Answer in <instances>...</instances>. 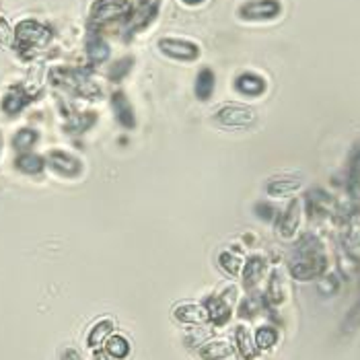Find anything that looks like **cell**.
Wrapping results in <instances>:
<instances>
[{"instance_id": "obj_1", "label": "cell", "mask_w": 360, "mask_h": 360, "mask_svg": "<svg viewBox=\"0 0 360 360\" xmlns=\"http://www.w3.org/2000/svg\"><path fill=\"white\" fill-rule=\"evenodd\" d=\"M328 270V257L321 241L315 235H305L295 245L290 259V276L299 282L321 278Z\"/></svg>"}, {"instance_id": "obj_2", "label": "cell", "mask_w": 360, "mask_h": 360, "mask_svg": "<svg viewBox=\"0 0 360 360\" xmlns=\"http://www.w3.org/2000/svg\"><path fill=\"white\" fill-rule=\"evenodd\" d=\"M159 8H161V0H139L136 4H130V11L124 17L126 39L139 35L140 31L148 27L157 19Z\"/></svg>"}, {"instance_id": "obj_3", "label": "cell", "mask_w": 360, "mask_h": 360, "mask_svg": "<svg viewBox=\"0 0 360 360\" xmlns=\"http://www.w3.org/2000/svg\"><path fill=\"white\" fill-rule=\"evenodd\" d=\"M214 124L229 130H245L251 128L257 122V113L248 105H237V103H226L214 111Z\"/></svg>"}, {"instance_id": "obj_4", "label": "cell", "mask_w": 360, "mask_h": 360, "mask_svg": "<svg viewBox=\"0 0 360 360\" xmlns=\"http://www.w3.org/2000/svg\"><path fill=\"white\" fill-rule=\"evenodd\" d=\"M159 52L175 62H195L202 50L195 41L190 39H181V37H161L157 41Z\"/></svg>"}, {"instance_id": "obj_5", "label": "cell", "mask_w": 360, "mask_h": 360, "mask_svg": "<svg viewBox=\"0 0 360 360\" xmlns=\"http://www.w3.org/2000/svg\"><path fill=\"white\" fill-rule=\"evenodd\" d=\"M239 19L243 21H274L282 15L280 0H245L237 8Z\"/></svg>"}, {"instance_id": "obj_6", "label": "cell", "mask_w": 360, "mask_h": 360, "mask_svg": "<svg viewBox=\"0 0 360 360\" xmlns=\"http://www.w3.org/2000/svg\"><path fill=\"white\" fill-rule=\"evenodd\" d=\"M235 297H237V288L235 286H229L226 290H222V295L206 297L204 309L208 313V321H212L214 326H224L231 319Z\"/></svg>"}, {"instance_id": "obj_7", "label": "cell", "mask_w": 360, "mask_h": 360, "mask_svg": "<svg viewBox=\"0 0 360 360\" xmlns=\"http://www.w3.org/2000/svg\"><path fill=\"white\" fill-rule=\"evenodd\" d=\"M128 11H130L128 0H95L91 6V25L101 27L110 21L126 17Z\"/></svg>"}, {"instance_id": "obj_8", "label": "cell", "mask_w": 360, "mask_h": 360, "mask_svg": "<svg viewBox=\"0 0 360 360\" xmlns=\"http://www.w3.org/2000/svg\"><path fill=\"white\" fill-rule=\"evenodd\" d=\"M15 37H17V46L19 50H33L37 46H44L50 39V29L41 25L39 21H21L15 29Z\"/></svg>"}, {"instance_id": "obj_9", "label": "cell", "mask_w": 360, "mask_h": 360, "mask_svg": "<svg viewBox=\"0 0 360 360\" xmlns=\"http://www.w3.org/2000/svg\"><path fill=\"white\" fill-rule=\"evenodd\" d=\"M46 165L50 167L56 175L66 177V179H77V177L83 173V163H81V159H77L75 155H70V153H66V150H60V148H54V150L48 153Z\"/></svg>"}, {"instance_id": "obj_10", "label": "cell", "mask_w": 360, "mask_h": 360, "mask_svg": "<svg viewBox=\"0 0 360 360\" xmlns=\"http://www.w3.org/2000/svg\"><path fill=\"white\" fill-rule=\"evenodd\" d=\"M299 224H301V202H299V200H292V202L286 206L284 212H278V235L284 237V239H290V237H295V233L299 231Z\"/></svg>"}, {"instance_id": "obj_11", "label": "cell", "mask_w": 360, "mask_h": 360, "mask_svg": "<svg viewBox=\"0 0 360 360\" xmlns=\"http://www.w3.org/2000/svg\"><path fill=\"white\" fill-rule=\"evenodd\" d=\"M111 110H113V115L117 120V124L126 130H134L136 128V111L132 108L130 99L126 93L122 91H115L111 95Z\"/></svg>"}, {"instance_id": "obj_12", "label": "cell", "mask_w": 360, "mask_h": 360, "mask_svg": "<svg viewBox=\"0 0 360 360\" xmlns=\"http://www.w3.org/2000/svg\"><path fill=\"white\" fill-rule=\"evenodd\" d=\"M268 89V83L262 75L255 72H241L235 77V91L243 97H259Z\"/></svg>"}, {"instance_id": "obj_13", "label": "cell", "mask_w": 360, "mask_h": 360, "mask_svg": "<svg viewBox=\"0 0 360 360\" xmlns=\"http://www.w3.org/2000/svg\"><path fill=\"white\" fill-rule=\"evenodd\" d=\"M303 186V177L301 175H290V173H282L274 175L268 179L266 184V194L268 195H288L297 192Z\"/></svg>"}, {"instance_id": "obj_14", "label": "cell", "mask_w": 360, "mask_h": 360, "mask_svg": "<svg viewBox=\"0 0 360 360\" xmlns=\"http://www.w3.org/2000/svg\"><path fill=\"white\" fill-rule=\"evenodd\" d=\"M307 212L311 217H326V214H332L333 210V200L332 195L328 192H323L321 188H313L309 190L305 195Z\"/></svg>"}, {"instance_id": "obj_15", "label": "cell", "mask_w": 360, "mask_h": 360, "mask_svg": "<svg viewBox=\"0 0 360 360\" xmlns=\"http://www.w3.org/2000/svg\"><path fill=\"white\" fill-rule=\"evenodd\" d=\"M241 274H243V286L248 290L255 288L266 274V257L264 255H250L241 268Z\"/></svg>"}, {"instance_id": "obj_16", "label": "cell", "mask_w": 360, "mask_h": 360, "mask_svg": "<svg viewBox=\"0 0 360 360\" xmlns=\"http://www.w3.org/2000/svg\"><path fill=\"white\" fill-rule=\"evenodd\" d=\"M173 317L186 326H202L208 321V313L202 305H195V303H181L173 309Z\"/></svg>"}, {"instance_id": "obj_17", "label": "cell", "mask_w": 360, "mask_h": 360, "mask_svg": "<svg viewBox=\"0 0 360 360\" xmlns=\"http://www.w3.org/2000/svg\"><path fill=\"white\" fill-rule=\"evenodd\" d=\"M348 194L352 200L360 202V142L354 144L350 159H348Z\"/></svg>"}, {"instance_id": "obj_18", "label": "cell", "mask_w": 360, "mask_h": 360, "mask_svg": "<svg viewBox=\"0 0 360 360\" xmlns=\"http://www.w3.org/2000/svg\"><path fill=\"white\" fill-rule=\"evenodd\" d=\"M233 354V346L226 340H210L198 348V356L202 360H224Z\"/></svg>"}, {"instance_id": "obj_19", "label": "cell", "mask_w": 360, "mask_h": 360, "mask_svg": "<svg viewBox=\"0 0 360 360\" xmlns=\"http://www.w3.org/2000/svg\"><path fill=\"white\" fill-rule=\"evenodd\" d=\"M214 86H217L214 70H212V68H208V66L200 68V72H198V77H195V83H194L195 99H200V101H208V99L212 97V93H214Z\"/></svg>"}, {"instance_id": "obj_20", "label": "cell", "mask_w": 360, "mask_h": 360, "mask_svg": "<svg viewBox=\"0 0 360 360\" xmlns=\"http://www.w3.org/2000/svg\"><path fill=\"white\" fill-rule=\"evenodd\" d=\"M29 101H31V97L25 93V89L13 86V89L4 95V99H2V111H4L6 115L13 117V115H17L19 111L25 110V105H27Z\"/></svg>"}, {"instance_id": "obj_21", "label": "cell", "mask_w": 360, "mask_h": 360, "mask_svg": "<svg viewBox=\"0 0 360 360\" xmlns=\"http://www.w3.org/2000/svg\"><path fill=\"white\" fill-rule=\"evenodd\" d=\"M111 332H113V321L111 319H99L86 333V346L91 350H99L108 342Z\"/></svg>"}, {"instance_id": "obj_22", "label": "cell", "mask_w": 360, "mask_h": 360, "mask_svg": "<svg viewBox=\"0 0 360 360\" xmlns=\"http://www.w3.org/2000/svg\"><path fill=\"white\" fill-rule=\"evenodd\" d=\"M235 346H237V352H239V356L243 360H255L257 352H259L255 348V342L251 340V335L245 326L235 328Z\"/></svg>"}, {"instance_id": "obj_23", "label": "cell", "mask_w": 360, "mask_h": 360, "mask_svg": "<svg viewBox=\"0 0 360 360\" xmlns=\"http://www.w3.org/2000/svg\"><path fill=\"white\" fill-rule=\"evenodd\" d=\"M110 44L103 37L91 35L86 39V56H89V62L91 64H103L110 58Z\"/></svg>"}, {"instance_id": "obj_24", "label": "cell", "mask_w": 360, "mask_h": 360, "mask_svg": "<svg viewBox=\"0 0 360 360\" xmlns=\"http://www.w3.org/2000/svg\"><path fill=\"white\" fill-rule=\"evenodd\" d=\"M266 299H268L272 305H280V303H284V299H286V284H284V278L280 274V270H274V272L270 274L268 288H266Z\"/></svg>"}, {"instance_id": "obj_25", "label": "cell", "mask_w": 360, "mask_h": 360, "mask_svg": "<svg viewBox=\"0 0 360 360\" xmlns=\"http://www.w3.org/2000/svg\"><path fill=\"white\" fill-rule=\"evenodd\" d=\"M15 167H17L21 173H25V175H37V173L44 171L46 159L39 157V155H35V153H23V155H19V157L15 159Z\"/></svg>"}, {"instance_id": "obj_26", "label": "cell", "mask_w": 360, "mask_h": 360, "mask_svg": "<svg viewBox=\"0 0 360 360\" xmlns=\"http://www.w3.org/2000/svg\"><path fill=\"white\" fill-rule=\"evenodd\" d=\"M103 348H105V354L115 360H124L130 354V342L124 335H120V333L110 335L108 342L103 344Z\"/></svg>"}, {"instance_id": "obj_27", "label": "cell", "mask_w": 360, "mask_h": 360, "mask_svg": "<svg viewBox=\"0 0 360 360\" xmlns=\"http://www.w3.org/2000/svg\"><path fill=\"white\" fill-rule=\"evenodd\" d=\"M344 248L346 253L356 255L360 251V217H352L344 229Z\"/></svg>"}, {"instance_id": "obj_28", "label": "cell", "mask_w": 360, "mask_h": 360, "mask_svg": "<svg viewBox=\"0 0 360 360\" xmlns=\"http://www.w3.org/2000/svg\"><path fill=\"white\" fill-rule=\"evenodd\" d=\"M253 342H255L257 350H272L278 344V330L270 328V326H262L255 330Z\"/></svg>"}, {"instance_id": "obj_29", "label": "cell", "mask_w": 360, "mask_h": 360, "mask_svg": "<svg viewBox=\"0 0 360 360\" xmlns=\"http://www.w3.org/2000/svg\"><path fill=\"white\" fill-rule=\"evenodd\" d=\"M217 262H219V268H221L222 272H226L229 276H239L241 274L243 264H241V257L237 253H233V251H221L219 257H217Z\"/></svg>"}, {"instance_id": "obj_30", "label": "cell", "mask_w": 360, "mask_h": 360, "mask_svg": "<svg viewBox=\"0 0 360 360\" xmlns=\"http://www.w3.org/2000/svg\"><path fill=\"white\" fill-rule=\"evenodd\" d=\"M37 140H39V134H37L35 130H31V128H21V130H17V134L13 136V148L25 153V150L33 148V146L37 144Z\"/></svg>"}, {"instance_id": "obj_31", "label": "cell", "mask_w": 360, "mask_h": 360, "mask_svg": "<svg viewBox=\"0 0 360 360\" xmlns=\"http://www.w3.org/2000/svg\"><path fill=\"white\" fill-rule=\"evenodd\" d=\"M340 286H342V282H340V276H335V274H326L317 280V292L323 299L335 297L340 292Z\"/></svg>"}, {"instance_id": "obj_32", "label": "cell", "mask_w": 360, "mask_h": 360, "mask_svg": "<svg viewBox=\"0 0 360 360\" xmlns=\"http://www.w3.org/2000/svg\"><path fill=\"white\" fill-rule=\"evenodd\" d=\"M132 66H134V56L120 58V60H117L113 66H110V81H113V83H120V81H124V79L130 75Z\"/></svg>"}, {"instance_id": "obj_33", "label": "cell", "mask_w": 360, "mask_h": 360, "mask_svg": "<svg viewBox=\"0 0 360 360\" xmlns=\"http://www.w3.org/2000/svg\"><path fill=\"white\" fill-rule=\"evenodd\" d=\"M95 122H97V115H95V113H83V115L72 117V120L66 124V130H68V132H77V134H81V132H84V130H89Z\"/></svg>"}, {"instance_id": "obj_34", "label": "cell", "mask_w": 360, "mask_h": 360, "mask_svg": "<svg viewBox=\"0 0 360 360\" xmlns=\"http://www.w3.org/2000/svg\"><path fill=\"white\" fill-rule=\"evenodd\" d=\"M253 210H255L257 219H262V221H266V222L276 221L278 210L272 206V204H270V202H257V204L253 206Z\"/></svg>"}, {"instance_id": "obj_35", "label": "cell", "mask_w": 360, "mask_h": 360, "mask_svg": "<svg viewBox=\"0 0 360 360\" xmlns=\"http://www.w3.org/2000/svg\"><path fill=\"white\" fill-rule=\"evenodd\" d=\"M360 326V301L356 305L350 309V313L346 315V319H344V326H342V330L346 333L354 332L356 328Z\"/></svg>"}, {"instance_id": "obj_36", "label": "cell", "mask_w": 360, "mask_h": 360, "mask_svg": "<svg viewBox=\"0 0 360 360\" xmlns=\"http://www.w3.org/2000/svg\"><path fill=\"white\" fill-rule=\"evenodd\" d=\"M257 309H259V305H257V301L255 299H245L243 303H241V309H239V315H243V317H253L255 313H257Z\"/></svg>"}, {"instance_id": "obj_37", "label": "cell", "mask_w": 360, "mask_h": 360, "mask_svg": "<svg viewBox=\"0 0 360 360\" xmlns=\"http://www.w3.org/2000/svg\"><path fill=\"white\" fill-rule=\"evenodd\" d=\"M60 360H83V359H81V354H79L75 348H66V350L62 352Z\"/></svg>"}, {"instance_id": "obj_38", "label": "cell", "mask_w": 360, "mask_h": 360, "mask_svg": "<svg viewBox=\"0 0 360 360\" xmlns=\"http://www.w3.org/2000/svg\"><path fill=\"white\" fill-rule=\"evenodd\" d=\"M93 360H113V359L108 356L105 352H101V350H95V356H93Z\"/></svg>"}, {"instance_id": "obj_39", "label": "cell", "mask_w": 360, "mask_h": 360, "mask_svg": "<svg viewBox=\"0 0 360 360\" xmlns=\"http://www.w3.org/2000/svg\"><path fill=\"white\" fill-rule=\"evenodd\" d=\"M186 4H200V2H204V0H184Z\"/></svg>"}, {"instance_id": "obj_40", "label": "cell", "mask_w": 360, "mask_h": 360, "mask_svg": "<svg viewBox=\"0 0 360 360\" xmlns=\"http://www.w3.org/2000/svg\"><path fill=\"white\" fill-rule=\"evenodd\" d=\"M0 146H2V139H0Z\"/></svg>"}]
</instances>
